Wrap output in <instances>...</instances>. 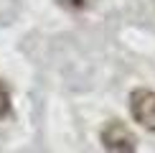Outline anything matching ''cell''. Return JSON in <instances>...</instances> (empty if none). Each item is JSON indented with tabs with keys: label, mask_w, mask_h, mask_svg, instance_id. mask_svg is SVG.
I'll list each match as a JSON object with an SVG mask.
<instances>
[{
	"label": "cell",
	"mask_w": 155,
	"mask_h": 153,
	"mask_svg": "<svg viewBox=\"0 0 155 153\" xmlns=\"http://www.w3.org/2000/svg\"><path fill=\"white\" fill-rule=\"evenodd\" d=\"M130 112L135 123H140L145 130L155 133V92L153 89H132L130 94Z\"/></svg>",
	"instance_id": "1"
},
{
	"label": "cell",
	"mask_w": 155,
	"mask_h": 153,
	"mask_svg": "<svg viewBox=\"0 0 155 153\" xmlns=\"http://www.w3.org/2000/svg\"><path fill=\"white\" fill-rule=\"evenodd\" d=\"M102 145H104L107 151H117V153H132L137 148L135 135L125 127V123H120V120H112V123L104 125V130H102Z\"/></svg>",
	"instance_id": "2"
},
{
	"label": "cell",
	"mask_w": 155,
	"mask_h": 153,
	"mask_svg": "<svg viewBox=\"0 0 155 153\" xmlns=\"http://www.w3.org/2000/svg\"><path fill=\"white\" fill-rule=\"evenodd\" d=\"M10 112H13V102H10V92H8V87L0 82V120L3 117H10Z\"/></svg>",
	"instance_id": "3"
}]
</instances>
